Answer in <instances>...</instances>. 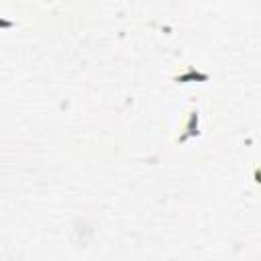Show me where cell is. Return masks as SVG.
Returning a JSON list of instances; mask_svg holds the SVG:
<instances>
[{"instance_id": "6da1fadb", "label": "cell", "mask_w": 261, "mask_h": 261, "mask_svg": "<svg viewBox=\"0 0 261 261\" xmlns=\"http://www.w3.org/2000/svg\"><path fill=\"white\" fill-rule=\"evenodd\" d=\"M196 137H200V110L190 108L186 112V118H184V124H181L179 133L175 137V143L181 145V143H186L190 139H196Z\"/></svg>"}, {"instance_id": "7a4b0ae2", "label": "cell", "mask_w": 261, "mask_h": 261, "mask_svg": "<svg viewBox=\"0 0 261 261\" xmlns=\"http://www.w3.org/2000/svg\"><path fill=\"white\" fill-rule=\"evenodd\" d=\"M208 80H210V75L194 65H186L179 73H175L171 77L173 84H192V82H208Z\"/></svg>"}, {"instance_id": "3957f363", "label": "cell", "mask_w": 261, "mask_h": 261, "mask_svg": "<svg viewBox=\"0 0 261 261\" xmlns=\"http://www.w3.org/2000/svg\"><path fill=\"white\" fill-rule=\"evenodd\" d=\"M0 29H14V20L0 16Z\"/></svg>"}]
</instances>
